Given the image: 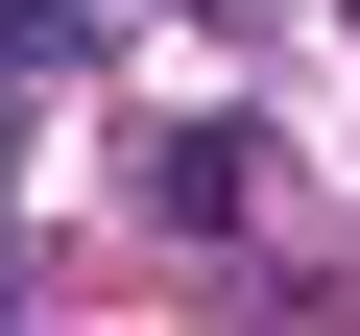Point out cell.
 <instances>
[{"instance_id": "obj_1", "label": "cell", "mask_w": 360, "mask_h": 336, "mask_svg": "<svg viewBox=\"0 0 360 336\" xmlns=\"http://www.w3.org/2000/svg\"><path fill=\"white\" fill-rule=\"evenodd\" d=\"M240 168H264V144H240V120H193V144L144 168V217H193V240H217V217H240Z\"/></svg>"}, {"instance_id": "obj_2", "label": "cell", "mask_w": 360, "mask_h": 336, "mask_svg": "<svg viewBox=\"0 0 360 336\" xmlns=\"http://www.w3.org/2000/svg\"><path fill=\"white\" fill-rule=\"evenodd\" d=\"M336 25H360V0H336Z\"/></svg>"}]
</instances>
